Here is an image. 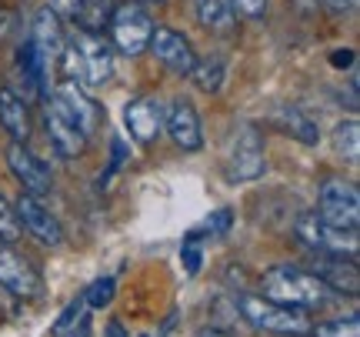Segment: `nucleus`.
I'll list each match as a JSON object with an SVG mask.
<instances>
[{
	"label": "nucleus",
	"instance_id": "c85d7f7f",
	"mask_svg": "<svg viewBox=\"0 0 360 337\" xmlns=\"http://www.w3.org/2000/svg\"><path fill=\"white\" fill-rule=\"evenodd\" d=\"M20 234V224H17V214H13V204L0 194V241H13Z\"/></svg>",
	"mask_w": 360,
	"mask_h": 337
},
{
	"label": "nucleus",
	"instance_id": "7ed1b4c3",
	"mask_svg": "<svg viewBox=\"0 0 360 337\" xmlns=\"http://www.w3.org/2000/svg\"><path fill=\"white\" fill-rule=\"evenodd\" d=\"M233 307L254 331H267V334L310 337V327H314L307 311H297V307H287V304H274V300L260 298V294H247V291H240L233 298Z\"/></svg>",
	"mask_w": 360,
	"mask_h": 337
},
{
	"label": "nucleus",
	"instance_id": "72a5a7b5",
	"mask_svg": "<svg viewBox=\"0 0 360 337\" xmlns=\"http://www.w3.org/2000/svg\"><path fill=\"white\" fill-rule=\"evenodd\" d=\"M51 11L57 13V17H60V13H64V17H74V11H77V0H51Z\"/></svg>",
	"mask_w": 360,
	"mask_h": 337
},
{
	"label": "nucleus",
	"instance_id": "f8f14e48",
	"mask_svg": "<svg viewBox=\"0 0 360 337\" xmlns=\"http://www.w3.org/2000/svg\"><path fill=\"white\" fill-rule=\"evenodd\" d=\"M13 214H17V224H20L37 244H44V247L64 244V227H60V221L53 217L51 208H47L40 197L20 194L17 204H13Z\"/></svg>",
	"mask_w": 360,
	"mask_h": 337
},
{
	"label": "nucleus",
	"instance_id": "20e7f679",
	"mask_svg": "<svg viewBox=\"0 0 360 337\" xmlns=\"http://www.w3.org/2000/svg\"><path fill=\"white\" fill-rule=\"evenodd\" d=\"M110 37L120 53H127V57H137L150 47V37H154V17L147 13L143 4L137 0H124V4H117L114 7V17H110Z\"/></svg>",
	"mask_w": 360,
	"mask_h": 337
},
{
	"label": "nucleus",
	"instance_id": "b1692460",
	"mask_svg": "<svg viewBox=\"0 0 360 337\" xmlns=\"http://www.w3.org/2000/svg\"><path fill=\"white\" fill-rule=\"evenodd\" d=\"M180 260H184L187 277H197V274H200V267H204V241H200L197 231H191L180 241Z\"/></svg>",
	"mask_w": 360,
	"mask_h": 337
},
{
	"label": "nucleus",
	"instance_id": "4c0bfd02",
	"mask_svg": "<svg viewBox=\"0 0 360 337\" xmlns=\"http://www.w3.org/2000/svg\"><path fill=\"white\" fill-rule=\"evenodd\" d=\"M141 337H147V334H141Z\"/></svg>",
	"mask_w": 360,
	"mask_h": 337
},
{
	"label": "nucleus",
	"instance_id": "412c9836",
	"mask_svg": "<svg viewBox=\"0 0 360 337\" xmlns=\"http://www.w3.org/2000/svg\"><path fill=\"white\" fill-rule=\"evenodd\" d=\"M191 77L204 94H217L220 87H224V80H227V64H224V57L210 53V57H204V61L193 64Z\"/></svg>",
	"mask_w": 360,
	"mask_h": 337
},
{
	"label": "nucleus",
	"instance_id": "c9c22d12",
	"mask_svg": "<svg viewBox=\"0 0 360 337\" xmlns=\"http://www.w3.org/2000/svg\"><path fill=\"white\" fill-rule=\"evenodd\" d=\"M197 337H233L231 331H224V327H200Z\"/></svg>",
	"mask_w": 360,
	"mask_h": 337
},
{
	"label": "nucleus",
	"instance_id": "f3484780",
	"mask_svg": "<svg viewBox=\"0 0 360 337\" xmlns=\"http://www.w3.org/2000/svg\"><path fill=\"white\" fill-rule=\"evenodd\" d=\"M34 53L40 57V64L51 67L53 61H60V53L67 47L64 27H60V17L51 11V7H40L34 13V27H30V40H27Z\"/></svg>",
	"mask_w": 360,
	"mask_h": 337
},
{
	"label": "nucleus",
	"instance_id": "e433bc0d",
	"mask_svg": "<svg viewBox=\"0 0 360 337\" xmlns=\"http://www.w3.org/2000/svg\"><path fill=\"white\" fill-rule=\"evenodd\" d=\"M107 337H127V331H124L120 321H110V324H107Z\"/></svg>",
	"mask_w": 360,
	"mask_h": 337
},
{
	"label": "nucleus",
	"instance_id": "aec40b11",
	"mask_svg": "<svg viewBox=\"0 0 360 337\" xmlns=\"http://www.w3.org/2000/svg\"><path fill=\"white\" fill-rule=\"evenodd\" d=\"M117 0H77V11H74V20H77V30L84 34H103V27L110 24L114 17Z\"/></svg>",
	"mask_w": 360,
	"mask_h": 337
},
{
	"label": "nucleus",
	"instance_id": "473e14b6",
	"mask_svg": "<svg viewBox=\"0 0 360 337\" xmlns=\"http://www.w3.org/2000/svg\"><path fill=\"white\" fill-rule=\"evenodd\" d=\"M321 4L330 13H350L354 7H357V0H321Z\"/></svg>",
	"mask_w": 360,
	"mask_h": 337
},
{
	"label": "nucleus",
	"instance_id": "f704fd0d",
	"mask_svg": "<svg viewBox=\"0 0 360 337\" xmlns=\"http://www.w3.org/2000/svg\"><path fill=\"white\" fill-rule=\"evenodd\" d=\"M330 64H334V67H350V64H354V51H334Z\"/></svg>",
	"mask_w": 360,
	"mask_h": 337
},
{
	"label": "nucleus",
	"instance_id": "dca6fc26",
	"mask_svg": "<svg viewBox=\"0 0 360 337\" xmlns=\"http://www.w3.org/2000/svg\"><path fill=\"white\" fill-rule=\"evenodd\" d=\"M317 281H321L327 291L334 294H347V298H357L360 291V271L354 257H330V254H314L307 267Z\"/></svg>",
	"mask_w": 360,
	"mask_h": 337
},
{
	"label": "nucleus",
	"instance_id": "2f4dec72",
	"mask_svg": "<svg viewBox=\"0 0 360 337\" xmlns=\"http://www.w3.org/2000/svg\"><path fill=\"white\" fill-rule=\"evenodd\" d=\"M110 151H114V157H110V170H107V177H110V174L127 160V144L120 141V137H114V141H110Z\"/></svg>",
	"mask_w": 360,
	"mask_h": 337
},
{
	"label": "nucleus",
	"instance_id": "ddd939ff",
	"mask_svg": "<svg viewBox=\"0 0 360 337\" xmlns=\"http://www.w3.org/2000/svg\"><path fill=\"white\" fill-rule=\"evenodd\" d=\"M150 51L160 64L167 67L170 74H177V77H191L193 64H197V53H193V44L180 30L174 27H154V37H150Z\"/></svg>",
	"mask_w": 360,
	"mask_h": 337
},
{
	"label": "nucleus",
	"instance_id": "39448f33",
	"mask_svg": "<svg viewBox=\"0 0 360 337\" xmlns=\"http://www.w3.org/2000/svg\"><path fill=\"white\" fill-rule=\"evenodd\" d=\"M323 224L340 227V231H354L357 234L360 224V194L350 181L340 177H327L321 184V197H317V210H314Z\"/></svg>",
	"mask_w": 360,
	"mask_h": 337
},
{
	"label": "nucleus",
	"instance_id": "6e6552de",
	"mask_svg": "<svg viewBox=\"0 0 360 337\" xmlns=\"http://www.w3.org/2000/svg\"><path fill=\"white\" fill-rule=\"evenodd\" d=\"M0 287L11 291L13 298H30V300L44 294V281H40L37 267L11 241H0Z\"/></svg>",
	"mask_w": 360,
	"mask_h": 337
},
{
	"label": "nucleus",
	"instance_id": "bb28decb",
	"mask_svg": "<svg viewBox=\"0 0 360 337\" xmlns=\"http://www.w3.org/2000/svg\"><path fill=\"white\" fill-rule=\"evenodd\" d=\"M84 298H77V300H70L64 311H60V317H57V324H53V337H64L67 331H74L77 327V321H84Z\"/></svg>",
	"mask_w": 360,
	"mask_h": 337
},
{
	"label": "nucleus",
	"instance_id": "0eeeda50",
	"mask_svg": "<svg viewBox=\"0 0 360 337\" xmlns=\"http://www.w3.org/2000/svg\"><path fill=\"white\" fill-rule=\"evenodd\" d=\"M264 170H267L264 134H260L254 124H240L237 137H233L231 157H227V181H233V184L260 181Z\"/></svg>",
	"mask_w": 360,
	"mask_h": 337
},
{
	"label": "nucleus",
	"instance_id": "2eb2a0df",
	"mask_svg": "<svg viewBox=\"0 0 360 337\" xmlns=\"http://www.w3.org/2000/svg\"><path fill=\"white\" fill-rule=\"evenodd\" d=\"M164 127H167L170 141L177 144L180 151H187V154H193V151H200V147H204L200 114H197L193 101H187V97H177V101L164 110Z\"/></svg>",
	"mask_w": 360,
	"mask_h": 337
},
{
	"label": "nucleus",
	"instance_id": "6ab92c4d",
	"mask_svg": "<svg viewBox=\"0 0 360 337\" xmlns=\"http://www.w3.org/2000/svg\"><path fill=\"white\" fill-rule=\"evenodd\" d=\"M274 120L281 124V130L287 137L300 141L304 147H314V144L321 141V127H317L304 110H297V107H277V110H274Z\"/></svg>",
	"mask_w": 360,
	"mask_h": 337
},
{
	"label": "nucleus",
	"instance_id": "c756f323",
	"mask_svg": "<svg viewBox=\"0 0 360 337\" xmlns=\"http://www.w3.org/2000/svg\"><path fill=\"white\" fill-rule=\"evenodd\" d=\"M17 34H20V13L13 7H0V47L11 44Z\"/></svg>",
	"mask_w": 360,
	"mask_h": 337
},
{
	"label": "nucleus",
	"instance_id": "f03ea898",
	"mask_svg": "<svg viewBox=\"0 0 360 337\" xmlns=\"http://www.w3.org/2000/svg\"><path fill=\"white\" fill-rule=\"evenodd\" d=\"M260 298L274 300V304H287L297 311H310V307H323L330 300V291L307 271V267H297V264H277L264 271L260 277Z\"/></svg>",
	"mask_w": 360,
	"mask_h": 337
},
{
	"label": "nucleus",
	"instance_id": "a878e982",
	"mask_svg": "<svg viewBox=\"0 0 360 337\" xmlns=\"http://www.w3.org/2000/svg\"><path fill=\"white\" fill-rule=\"evenodd\" d=\"M114 294H117V281H114V277H97V281H94L84 294H80V298H84V304H87V307H107V304L114 300Z\"/></svg>",
	"mask_w": 360,
	"mask_h": 337
},
{
	"label": "nucleus",
	"instance_id": "1a4fd4ad",
	"mask_svg": "<svg viewBox=\"0 0 360 337\" xmlns=\"http://www.w3.org/2000/svg\"><path fill=\"white\" fill-rule=\"evenodd\" d=\"M53 101L74 117V124L84 130V137H87V141L90 137H97V134L107 127V110H103V107L97 104L84 87H77L74 80H64V84L53 91Z\"/></svg>",
	"mask_w": 360,
	"mask_h": 337
},
{
	"label": "nucleus",
	"instance_id": "4468645a",
	"mask_svg": "<svg viewBox=\"0 0 360 337\" xmlns=\"http://www.w3.org/2000/svg\"><path fill=\"white\" fill-rule=\"evenodd\" d=\"M124 124H127L130 137L141 147H150L160 137V130H164V107H160L157 97L141 94V97H134V101L124 104Z\"/></svg>",
	"mask_w": 360,
	"mask_h": 337
},
{
	"label": "nucleus",
	"instance_id": "5701e85b",
	"mask_svg": "<svg viewBox=\"0 0 360 337\" xmlns=\"http://www.w3.org/2000/svg\"><path fill=\"white\" fill-rule=\"evenodd\" d=\"M193 11H197V24L207 30H224L231 20V11L224 0H193Z\"/></svg>",
	"mask_w": 360,
	"mask_h": 337
},
{
	"label": "nucleus",
	"instance_id": "9b49d317",
	"mask_svg": "<svg viewBox=\"0 0 360 337\" xmlns=\"http://www.w3.org/2000/svg\"><path fill=\"white\" fill-rule=\"evenodd\" d=\"M7 167H11V174L20 181V187H24V194L30 197H44L51 194V167H47V160H40L27 144H17L11 141L7 144Z\"/></svg>",
	"mask_w": 360,
	"mask_h": 337
},
{
	"label": "nucleus",
	"instance_id": "7c9ffc66",
	"mask_svg": "<svg viewBox=\"0 0 360 337\" xmlns=\"http://www.w3.org/2000/svg\"><path fill=\"white\" fill-rule=\"evenodd\" d=\"M233 13H240L247 20H260L267 13V0H233Z\"/></svg>",
	"mask_w": 360,
	"mask_h": 337
},
{
	"label": "nucleus",
	"instance_id": "9d476101",
	"mask_svg": "<svg viewBox=\"0 0 360 337\" xmlns=\"http://www.w3.org/2000/svg\"><path fill=\"white\" fill-rule=\"evenodd\" d=\"M44 127H47V141H51V147H53V154L57 157L74 160V157H80L84 151H87L84 130L74 124V117L67 114L53 97H47V104H44Z\"/></svg>",
	"mask_w": 360,
	"mask_h": 337
},
{
	"label": "nucleus",
	"instance_id": "f257e3e1",
	"mask_svg": "<svg viewBox=\"0 0 360 337\" xmlns=\"http://www.w3.org/2000/svg\"><path fill=\"white\" fill-rule=\"evenodd\" d=\"M60 61L67 67V80H74L84 91L103 87L114 74V47H110V40H103V34L74 30V37L64 47Z\"/></svg>",
	"mask_w": 360,
	"mask_h": 337
},
{
	"label": "nucleus",
	"instance_id": "a211bd4d",
	"mask_svg": "<svg viewBox=\"0 0 360 337\" xmlns=\"http://www.w3.org/2000/svg\"><path fill=\"white\" fill-rule=\"evenodd\" d=\"M0 124L11 134V141L27 144V137H30V114H27V101L13 87L0 91Z\"/></svg>",
	"mask_w": 360,
	"mask_h": 337
},
{
	"label": "nucleus",
	"instance_id": "393cba45",
	"mask_svg": "<svg viewBox=\"0 0 360 337\" xmlns=\"http://www.w3.org/2000/svg\"><path fill=\"white\" fill-rule=\"evenodd\" d=\"M310 337H360L357 317H337V321H323V324L310 327Z\"/></svg>",
	"mask_w": 360,
	"mask_h": 337
},
{
	"label": "nucleus",
	"instance_id": "423d86ee",
	"mask_svg": "<svg viewBox=\"0 0 360 337\" xmlns=\"http://www.w3.org/2000/svg\"><path fill=\"white\" fill-rule=\"evenodd\" d=\"M294 234H297V241H304L314 254H330V257H354L357 254V234L323 224L314 210L297 214Z\"/></svg>",
	"mask_w": 360,
	"mask_h": 337
},
{
	"label": "nucleus",
	"instance_id": "4be33fe9",
	"mask_svg": "<svg viewBox=\"0 0 360 337\" xmlns=\"http://www.w3.org/2000/svg\"><path fill=\"white\" fill-rule=\"evenodd\" d=\"M334 151L344 160H347L350 167H357L360 164V124L350 117V120H344V124H337L334 130Z\"/></svg>",
	"mask_w": 360,
	"mask_h": 337
},
{
	"label": "nucleus",
	"instance_id": "cd10ccee",
	"mask_svg": "<svg viewBox=\"0 0 360 337\" xmlns=\"http://www.w3.org/2000/svg\"><path fill=\"white\" fill-rule=\"evenodd\" d=\"M231 221H233V214L227 208L224 210H214L210 217H207L200 227H197V234H207V237H224V234L231 231Z\"/></svg>",
	"mask_w": 360,
	"mask_h": 337
}]
</instances>
